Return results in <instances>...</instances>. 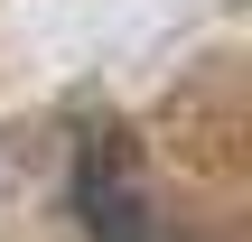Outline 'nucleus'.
<instances>
[{"label":"nucleus","instance_id":"1","mask_svg":"<svg viewBox=\"0 0 252 242\" xmlns=\"http://www.w3.org/2000/svg\"><path fill=\"white\" fill-rule=\"evenodd\" d=\"M75 215H84L94 242H178L122 131H84L75 140Z\"/></svg>","mask_w":252,"mask_h":242}]
</instances>
